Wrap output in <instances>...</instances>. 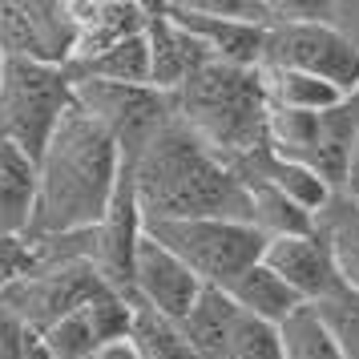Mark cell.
Masks as SVG:
<instances>
[{"label": "cell", "instance_id": "9", "mask_svg": "<svg viewBox=\"0 0 359 359\" xmlns=\"http://www.w3.org/2000/svg\"><path fill=\"white\" fill-rule=\"evenodd\" d=\"M0 53L8 61L73 65L77 29L73 4L61 0H0Z\"/></svg>", "mask_w": 359, "mask_h": 359}, {"label": "cell", "instance_id": "28", "mask_svg": "<svg viewBox=\"0 0 359 359\" xmlns=\"http://www.w3.org/2000/svg\"><path fill=\"white\" fill-rule=\"evenodd\" d=\"M331 20L355 41V49H359V0H339V4H331Z\"/></svg>", "mask_w": 359, "mask_h": 359}, {"label": "cell", "instance_id": "20", "mask_svg": "<svg viewBox=\"0 0 359 359\" xmlns=\"http://www.w3.org/2000/svg\"><path fill=\"white\" fill-rule=\"evenodd\" d=\"M77 81H109V85H149V36L137 33L114 49L97 53L89 61H73ZM154 89V85H149Z\"/></svg>", "mask_w": 359, "mask_h": 359}, {"label": "cell", "instance_id": "31", "mask_svg": "<svg viewBox=\"0 0 359 359\" xmlns=\"http://www.w3.org/2000/svg\"><path fill=\"white\" fill-rule=\"evenodd\" d=\"M4 69H8V57H4V53H0V81H4Z\"/></svg>", "mask_w": 359, "mask_h": 359}, {"label": "cell", "instance_id": "21", "mask_svg": "<svg viewBox=\"0 0 359 359\" xmlns=\"http://www.w3.org/2000/svg\"><path fill=\"white\" fill-rule=\"evenodd\" d=\"M315 230L327 238V246L335 250V262L343 271V283L359 291V214L355 202L347 194H335L327 202V210L315 214Z\"/></svg>", "mask_w": 359, "mask_h": 359}, {"label": "cell", "instance_id": "30", "mask_svg": "<svg viewBox=\"0 0 359 359\" xmlns=\"http://www.w3.org/2000/svg\"><path fill=\"white\" fill-rule=\"evenodd\" d=\"M347 198H359V133H355V146H351V162H347V186H343Z\"/></svg>", "mask_w": 359, "mask_h": 359}, {"label": "cell", "instance_id": "11", "mask_svg": "<svg viewBox=\"0 0 359 359\" xmlns=\"http://www.w3.org/2000/svg\"><path fill=\"white\" fill-rule=\"evenodd\" d=\"M202 291H206V283H202L174 250H165L158 238L142 234L137 259H133V299H137V303H146V307H154L158 315L182 323V319L194 311V303L202 299Z\"/></svg>", "mask_w": 359, "mask_h": 359}, {"label": "cell", "instance_id": "24", "mask_svg": "<svg viewBox=\"0 0 359 359\" xmlns=\"http://www.w3.org/2000/svg\"><path fill=\"white\" fill-rule=\"evenodd\" d=\"M278 331H283V359H347L315 307L294 311Z\"/></svg>", "mask_w": 359, "mask_h": 359}, {"label": "cell", "instance_id": "12", "mask_svg": "<svg viewBox=\"0 0 359 359\" xmlns=\"http://www.w3.org/2000/svg\"><path fill=\"white\" fill-rule=\"evenodd\" d=\"M262 262H266L307 307L347 291L343 271H339V262H335V250L327 246V238L319 230H311V234H291V238H271Z\"/></svg>", "mask_w": 359, "mask_h": 359}, {"label": "cell", "instance_id": "23", "mask_svg": "<svg viewBox=\"0 0 359 359\" xmlns=\"http://www.w3.org/2000/svg\"><path fill=\"white\" fill-rule=\"evenodd\" d=\"M133 347L142 351V359H198V351L190 347V339L182 335V327L174 319L158 315L154 307L133 299Z\"/></svg>", "mask_w": 359, "mask_h": 359}, {"label": "cell", "instance_id": "17", "mask_svg": "<svg viewBox=\"0 0 359 359\" xmlns=\"http://www.w3.org/2000/svg\"><path fill=\"white\" fill-rule=\"evenodd\" d=\"M238 303L230 299L226 291L218 287H206L202 299L194 303V311L182 319V335L190 339V347L198 351V359H226L230 335H234V323H238Z\"/></svg>", "mask_w": 359, "mask_h": 359}, {"label": "cell", "instance_id": "3", "mask_svg": "<svg viewBox=\"0 0 359 359\" xmlns=\"http://www.w3.org/2000/svg\"><path fill=\"white\" fill-rule=\"evenodd\" d=\"M174 117L226 165H238L243 158L271 146V101L262 69L210 61L174 93Z\"/></svg>", "mask_w": 359, "mask_h": 359}, {"label": "cell", "instance_id": "8", "mask_svg": "<svg viewBox=\"0 0 359 359\" xmlns=\"http://www.w3.org/2000/svg\"><path fill=\"white\" fill-rule=\"evenodd\" d=\"M77 105L93 114L117 137L126 165L142 158V149L174 121V97L149 85H109V81H77Z\"/></svg>", "mask_w": 359, "mask_h": 359}, {"label": "cell", "instance_id": "26", "mask_svg": "<svg viewBox=\"0 0 359 359\" xmlns=\"http://www.w3.org/2000/svg\"><path fill=\"white\" fill-rule=\"evenodd\" d=\"M315 315L327 323V331L335 335L347 359H359V291H339L335 299L315 303Z\"/></svg>", "mask_w": 359, "mask_h": 359}, {"label": "cell", "instance_id": "6", "mask_svg": "<svg viewBox=\"0 0 359 359\" xmlns=\"http://www.w3.org/2000/svg\"><path fill=\"white\" fill-rule=\"evenodd\" d=\"M262 65L299 69L311 77H323L347 97L359 93V49L339 25L327 17L311 20H278L266 29V57Z\"/></svg>", "mask_w": 359, "mask_h": 359}, {"label": "cell", "instance_id": "25", "mask_svg": "<svg viewBox=\"0 0 359 359\" xmlns=\"http://www.w3.org/2000/svg\"><path fill=\"white\" fill-rule=\"evenodd\" d=\"M226 359H283V331L243 311L238 323H234V335H230Z\"/></svg>", "mask_w": 359, "mask_h": 359}, {"label": "cell", "instance_id": "14", "mask_svg": "<svg viewBox=\"0 0 359 359\" xmlns=\"http://www.w3.org/2000/svg\"><path fill=\"white\" fill-rule=\"evenodd\" d=\"M146 36H149V85H154L158 93H170V97H174L198 69L210 65V53L202 49L194 36L165 13L162 4H154V17H149Z\"/></svg>", "mask_w": 359, "mask_h": 359}, {"label": "cell", "instance_id": "19", "mask_svg": "<svg viewBox=\"0 0 359 359\" xmlns=\"http://www.w3.org/2000/svg\"><path fill=\"white\" fill-rule=\"evenodd\" d=\"M262 85H266L271 109H291V114H327V109H339L343 101H351L331 81L299 73V69L262 65Z\"/></svg>", "mask_w": 359, "mask_h": 359}, {"label": "cell", "instance_id": "16", "mask_svg": "<svg viewBox=\"0 0 359 359\" xmlns=\"http://www.w3.org/2000/svg\"><path fill=\"white\" fill-rule=\"evenodd\" d=\"M41 198V165L25 149L0 142V234L29 238Z\"/></svg>", "mask_w": 359, "mask_h": 359}, {"label": "cell", "instance_id": "32", "mask_svg": "<svg viewBox=\"0 0 359 359\" xmlns=\"http://www.w3.org/2000/svg\"><path fill=\"white\" fill-rule=\"evenodd\" d=\"M351 202H355V214H359V198H351Z\"/></svg>", "mask_w": 359, "mask_h": 359}, {"label": "cell", "instance_id": "15", "mask_svg": "<svg viewBox=\"0 0 359 359\" xmlns=\"http://www.w3.org/2000/svg\"><path fill=\"white\" fill-rule=\"evenodd\" d=\"M154 4L133 0H73V29H77V53L73 61H89L97 53L114 49L130 36L146 33Z\"/></svg>", "mask_w": 359, "mask_h": 359}, {"label": "cell", "instance_id": "1", "mask_svg": "<svg viewBox=\"0 0 359 359\" xmlns=\"http://www.w3.org/2000/svg\"><path fill=\"white\" fill-rule=\"evenodd\" d=\"M36 165H41V198H36L29 243L97 230L126 174L117 137L93 114H85L81 105H73L65 114L61 130L53 133L49 149L41 154Z\"/></svg>", "mask_w": 359, "mask_h": 359}, {"label": "cell", "instance_id": "5", "mask_svg": "<svg viewBox=\"0 0 359 359\" xmlns=\"http://www.w3.org/2000/svg\"><path fill=\"white\" fill-rule=\"evenodd\" d=\"M146 234L158 238L165 250H174L206 287H218V291H226L238 275L259 266L271 243L255 222H234V218L149 222Z\"/></svg>", "mask_w": 359, "mask_h": 359}, {"label": "cell", "instance_id": "27", "mask_svg": "<svg viewBox=\"0 0 359 359\" xmlns=\"http://www.w3.org/2000/svg\"><path fill=\"white\" fill-rule=\"evenodd\" d=\"M41 266V250L29 238L17 234H0V291H8L13 283H20L25 275H33Z\"/></svg>", "mask_w": 359, "mask_h": 359}, {"label": "cell", "instance_id": "7", "mask_svg": "<svg viewBox=\"0 0 359 359\" xmlns=\"http://www.w3.org/2000/svg\"><path fill=\"white\" fill-rule=\"evenodd\" d=\"M101 291H109V283L101 278L97 262L53 259L41 262L33 275H25L20 283H13L8 291H0V311L20 319L29 331L45 335L53 323H61L69 311H77Z\"/></svg>", "mask_w": 359, "mask_h": 359}, {"label": "cell", "instance_id": "18", "mask_svg": "<svg viewBox=\"0 0 359 359\" xmlns=\"http://www.w3.org/2000/svg\"><path fill=\"white\" fill-rule=\"evenodd\" d=\"M226 294L246 311V315H255V319H262V323H275V327H283L294 311L307 307V303H303V299H299L266 262H259V266H250L246 275H238L226 287Z\"/></svg>", "mask_w": 359, "mask_h": 359}, {"label": "cell", "instance_id": "29", "mask_svg": "<svg viewBox=\"0 0 359 359\" xmlns=\"http://www.w3.org/2000/svg\"><path fill=\"white\" fill-rule=\"evenodd\" d=\"M93 359H142V351L133 347V339H117V343H109L105 351H97Z\"/></svg>", "mask_w": 359, "mask_h": 359}, {"label": "cell", "instance_id": "22", "mask_svg": "<svg viewBox=\"0 0 359 359\" xmlns=\"http://www.w3.org/2000/svg\"><path fill=\"white\" fill-rule=\"evenodd\" d=\"M250 222L266 234V238H291V234H311L315 230V214L303 210L299 202L278 194L275 186L250 182Z\"/></svg>", "mask_w": 359, "mask_h": 359}, {"label": "cell", "instance_id": "13", "mask_svg": "<svg viewBox=\"0 0 359 359\" xmlns=\"http://www.w3.org/2000/svg\"><path fill=\"white\" fill-rule=\"evenodd\" d=\"M162 8L194 36L202 49L210 53V61L262 69V57H266V29H262V25L218 17V13H210L202 0H174V4H162Z\"/></svg>", "mask_w": 359, "mask_h": 359}, {"label": "cell", "instance_id": "10", "mask_svg": "<svg viewBox=\"0 0 359 359\" xmlns=\"http://www.w3.org/2000/svg\"><path fill=\"white\" fill-rule=\"evenodd\" d=\"M133 331V299H126L121 291H101L89 303H81L77 311H69L61 323H53L41 343L49 359H93L97 351H105L109 343L130 339Z\"/></svg>", "mask_w": 359, "mask_h": 359}, {"label": "cell", "instance_id": "4", "mask_svg": "<svg viewBox=\"0 0 359 359\" xmlns=\"http://www.w3.org/2000/svg\"><path fill=\"white\" fill-rule=\"evenodd\" d=\"M77 105V77L69 65L8 61L0 81V142L25 149L41 162L53 133Z\"/></svg>", "mask_w": 359, "mask_h": 359}, {"label": "cell", "instance_id": "2", "mask_svg": "<svg viewBox=\"0 0 359 359\" xmlns=\"http://www.w3.org/2000/svg\"><path fill=\"white\" fill-rule=\"evenodd\" d=\"M133 194L149 222H186V218H234L250 222V190L218 154L198 142L178 117L165 126L133 165Z\"/></svg>", "mask_w": 359, "mask_h": 359}]
</instances>
